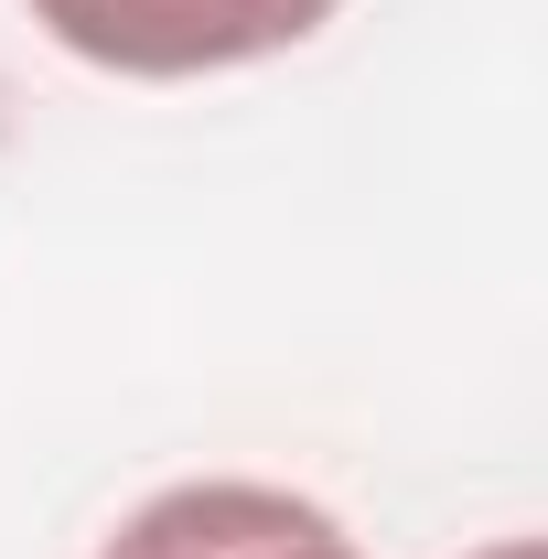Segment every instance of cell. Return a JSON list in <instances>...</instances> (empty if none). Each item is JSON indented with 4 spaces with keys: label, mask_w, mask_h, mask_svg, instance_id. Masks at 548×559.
Instances as JSON below:
<instances>
[{
    "label": "cell",
    "mask_w": 548,
    "mask_h": 559,
    "mask_svg": "<svg viewBox=\"0 0 548 559\" xmlns=\"http://www.w3.org/2000/svg\"><path fill=\"white\" fill-rule=\"evenodd\" d=\"M97 75H226L312 44L344 0H22Z\"/></svg>",
    "instance_id": "6da1fadb"
},
{
    "label": "cell",
    "mask_w": 548,
    "mask_h": 559,
    "mask_svg": "<svg viewBox=\"0 0 548 559\" xmlns=\"http://www.w3.org/2000/svg\"><path fill=\"white\" fill-rule=\"evenodd\" d=\"M97 559H366L312 495L290 485H248V474H215V485H172L151 495L130 527Z\"/></svg>",
    "instance_id": "7a4b0ae2"
},
{
    "label": "cell",
    "mask_w": 548,
    "mask_h": 559,
    "mask_svg": "<svg viewBox=\"0 0 548 559\" xmlns=\"http://www.w3.org/2000/svg\"><path fill=\"white\" fill-rule=\"evenodd\" d=\"M495 559H527V549H495Z\"/></svg>",
    "instance_id": "3957f363"
}]
</instances>
